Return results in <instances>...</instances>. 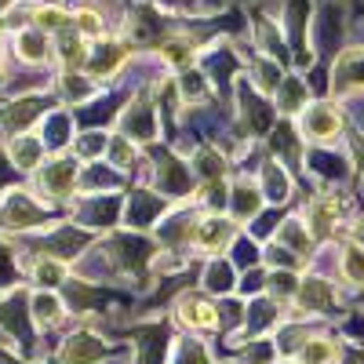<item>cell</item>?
Segmentation results:
<instances>
[{
	"label": "cell",
	"mask_w": 364,
	"mask_h": 364,
	"mask_svg": "<svg viewBox=\"0 0 364 364\" xmlns=\"http://www.w3.org/2000/svg\"><path fill=\"white\" fill-rule=\"evenodd\" d=\"M343 135V113L331 102H314L302 109V139L314 142H331Z\"/></svg>",
	"instance_id": "1"
},
{
	"label": "cell",
	"mask_w": 364,
	"mask_h": 364,
	"mask_svg": "<svg viewBox=\"0 0 364 364\" xmlns=\"http://www.w3.org/2000/svg\"><path fill=\"white\" fill-rule=\"evenodd\" d=\"M343 211H346V200L339 193H321L310 204V211H306L310 237H317V240L331 237V233H336V226H339V219H343Z\"/></svg>",
	"instance_id": "2"
},
{
	"label": "cell",
	"mask_w": 364,
	"mask_h": 364,
	"mask_svg": "<svg viewBox=\"0 0 364 364\" xmlns=\"http://www.w3.org/2000/svg\"><path fill=\"white\" fill-rule=\"evenodd\" d=\"M350 91H364V48L346 51L331 70V95H350Z\"/></svg>",
	"instance_id": "3"
},
{
	"label": "cell",
	"mask_w": 364,
	"mask_h": 364,
	"mask_svg": "<svg viewBox=\"0 0 364 364\" xmlns=\"http://www.w3.org/2000/svg\"><path fill=\"white\" fill-rule=\"evenodd\" d=\"M233 223L230 219H200L197 230H193V245L200 252H223L230 240H233Z\"/></svg>",
	"instance_id": "4"
},
{
	"label": "cell",
	"mask_w": 364,
	"mask_h": 364,
	"mask_svg": "<svg viewBox=\"0 0 364 364\" xmlns=\"http://www.w3.org/2000/svg\"><path fill=\"white\" fill-rule=\"evenodd\" d=\"M336 299H339L336 288H331L328 281H321V277H310L306 284L299 288V302L306 310H331V306H336Z\"/></svg>",
	"instance_id": "5"
},
{
	"label": "cell",
	"mask_w": 364,
	"mask_h": 364,
	"mask_svg": "<svg viewBox=\"0 0 364 364\" xmlns=\"http://www.w3.org/2000/svg\"><path fill=\"white\" fill-rule=\"evenodd\" d=\"M178 317L186 321L190 328H215L219 324V310L211 306L208 299H182V306H178Z\"/></svg>",
	"instance_id": "6"
},
{
	"label": "cell",
	"mask_w": 364,
	"mask_h": 364,
	"mask_svg": "<svg viewBox=\"0 0 364 364\" xmlns=\"http://www.w3.org/2000/svg\"><path fill=\"white\" fill-rule=\"evenodd\" d=\"M95 357H102V343L91 336H73L66 343V364H91Z\"/></svg>",
	"instance_id": "7"
},
{
	"label": "cell",
	"mask_w": 364,
	"mask_h": 364,
	"mask_svg": "<svg viewBox=\"0 0 364 364\" xmlns=\"http://www.w3.org/2000/svg\"><path fill=\"white\" fill-rule=\"evenodd\" d=\"M262 186H266V197L269 200H284L288 190H291V178H288V171L277 161H269L266 171H262Z\"/></svg>",
	"instance_id": "8"
},
{
	"label": "cell",
	"mask_w": 364,
	"mask_h": 364,
	"mask_svg": "<svg viewBox=\"0 0 364 364\" xmlns=\"http://www.w3.org/2000/svg\"><path fill=\"white\" fill-rule=\"evenodd\" d=\"M336 360V343L328 339H306L299 350V364H331Z\"/></svg>",
	"instance_id": "9"
},
{
	"label": "cell",
	"mask_w": 364,
	"mask_h": 364,
	"mask_svg": "<svg viewBox=\"0 0 364 364\" xmlns=\"http://www.w3.org/2000/svg\"><path fill=\"white\" fill-rule=\"evenodd\" d=\"M343 277L357 288H364V248L360 245H346L343 248Z\"/></svg>",
	"instance_id": "10"
},
{
	"label": "cell",
	"mask_w": 364,
	"mask_h": 364,
	"mask_svg": "<svg viewBox=\"0 0 364 364\" xmlns=\"http://www.w3.org/2000/svg\"><path fill=\"white\" fill-rule=\"evenodd\" d=\"M18 55L29 58V63L48 58V37H44V29H29V33H22L18 37Z\"/></svg>",
	"instance_id": "11"
},
{
	"label": "cell",
	"mask_w": 364,
	"mask_h": 364,
	"mask_svg": "<svg viewBox=\"0 0 364 364\" xmlns=\"http://www.w3.org/2000/svg\"><path fill=\"white\" fill-rule=\"evenodd\" d=\"M306 102H310L306 84L295 80V77H291V80H284V91H281V109H284V113H299Z\"/></svg>",
	"instance_id": "12"
},
{
	"label": "cell",
	"mask_w": 364,
	"mask_h": 364,
	"mask_svg": "<svg viewBox=\"0 0 364 364\" xmlns=\"http://www.w3.org/2000/svg\"><path fill=\"white\" fill-rule=\"evenodd\" d=\"M277 240H281V245H288L291 252H299V255H302V252H310V233H306V223H295V219H291V223L277 233Z\"/></svg>",
	"instance_id": "13"
},
{
	"label": "cell",
	"mask_w": 364,
	"mask_h": 364,
	"mask_svg": "<svg viewBox=\"0 0 364 364\" xmlns=\"http://www.w3.org/2000/svg\"><path fill=\"white\" fill-rule=\"evenodd\" d=\"M73 171H77V164H73V161H63V164L48 168V190H51V193H66V190H70Z\"/></svg>",
	"instance_id": "14"
},
{
	"label": "cell",
	"mask_w": 364,
	"mask_h": 364,
	"mask_svg": "<svg viewBox=\"0 0 364 364\" xmlns=\"http://www.w3.org/2000/svg\"><path fill=\"white\" fill-rule=\"evenodd\" d=\"M223 157L215 154V149H200V154H197V171L200 175H208V178H219L223 175Z\"/></svg>",
	"instance_id": "15"
},
{
	"label": "cell",
	"mask_w": 364,
	"mask_h": 364,
	"mask_svg": "<svg viewBox=\"0 0 364 364\" xmlns=\"http://www.w3.org/2000/svg\"><path fill=\"white\" fill-rule=\"evenodd\" d=\"M73 18H77V29H80V33H84L87 41L102 37V18H99L95 11H87V8H84V11H77Z\"/></svg>",
	"instance_id": "16"
},
{
	"label": "cell",
	"mask_w": 364,
	"mask_h": 364,
	"mask_svg": "<svg viewBox=\"0 0 364 364\" xmlns=\"http://www.w3.org/2000/svg\"><path fill=\"white\" fill-rule=\"evenodd\" d=\"M37 109H41V106H33V99H26V102H18L15 109H8V113H4V124L18 132V128L26 124V120H29V117L37 113Z\"/></svg>",
	"instance_id": "17"
},
{
	"label": "cell",
	"mask_w": 364,
	"mask_h": 364,
	"mask_svg": "<svg viewBox=\"0 0 364 364\" xmlns=\"http://www.w3.org/2000/svg\"><path fill=\"white\" fill-rule=\"evenodd\" d=\"M259 87L262 91L281 87V70H277V63H269V58H262V63H259Z\"/></svg>",
	"instance_id": "18"
},
{
	"label": "cell",
	"mask_w": 364,
	"mask_h": 364,
	"mask_svg": "<svg viewBox=\"0 0 364 364\" xmlns=\"http://www.w3.org/2000/svg\"><path fill=\"white\" fill-rule=\"evenodd\" d=\"M33 310H37V317H41V321H48V324L63 317V310H58L55 295H37V299H33Z\"/></svg>",
	"instance_id": "19"
},
{
	"label": "cell",
	"mask_w": 364,
	"mask_h": 364,
	"mask_svg": "<svg viewBox=\"0 0 364 364\" xmlns=\"http://www.w3.org/2000/svg\"><path fill=\"white\" fill-rule=\"evenodd\" d=\"M259 211V193L252 186H237V215H255Z\"/></svg>",
	"instance_id": "20"
},
{
	"label": "cell",
	"mask_w": 364,
	"mask_h": 364,
	"mask_svg": "<svg viewBox=\"0 0 364 364\" xmlns=\"http://www.w3.org/2000/svg\"><path fill=\"white\" fill-rule=\"evenodd\" d=\"M37 26L41 29H63L66 26V15L58 11V8H41L37 11Z\"/></svg>",
	"instance_id": "21"
},
{
	"label": "cell",
	"mask_w": 364,
	"mask_h": 364,
	"mask_svg": "<svg viewBox=\"0 0 364 364\" xmlns=\"http://www.w3.org/2000/svg\"><path fill=\"white\" fill-rule=\"evenodd\" d=\"M353 154H357V168L364 171V139L360 135H353Z\"/></svg>",
	"instance_id": "22"
},
{
	"label": "cell",
	"mask_w": 364,
	"mask_h": 364,
	"mask_svg": "<svg viewBox=\"0 0 364 364\" xmlns=\"http://www.w3.org/2000/svg\"><path fill=\"white\" fill-rule=\"evenodd\" d=\"M357 237H360V240H364V223H360V226H357Z\"/></svg>",
	"instance_id": "23"
}]
</instances>
